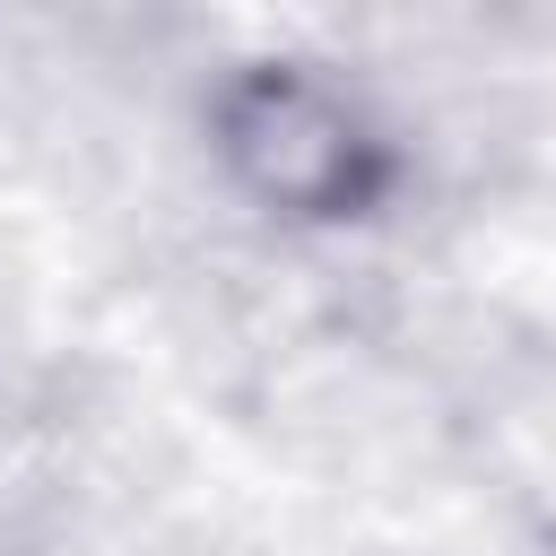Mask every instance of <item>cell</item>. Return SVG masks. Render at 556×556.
<instances>
[{"mask_svg":"<svg viewBox=\"0 0 556 556\" xmlns=\"http://www.w3.org/2000/svg\"><path fill=\"white\" fill-rule=\"evenodd\" d=\"M208 156L278 226H356L400 182V148L382 113L321 61L226 70L208 96Z\"/></svg>","mask_w":556,"mask_h":556,"instance_id":"obj_1","label":"cell"}]
</instances>
